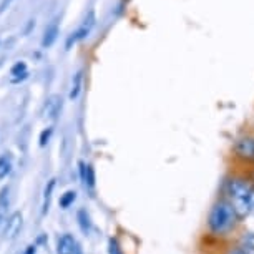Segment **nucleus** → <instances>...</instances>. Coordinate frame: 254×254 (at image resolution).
<instances>
[{
	"instance_id": "f257e3e1",
	"label": "nucleus",
	"mask_w": 254,
	"mask_h": 254,
	"mask_svg": "<svg viewBox=\"0 0 254 254\" xmlns=\"http://www.w3.org/2000/svg\"><path fill=\"white\" fill-rule=\"evenodd\" d=\"M226 194L239 219L248 218L254 213V185L251 181L231 178L226 183Z\"/></svg>"
},
{
	"instance_id": "f03ea898",
	"label": "nucleus",
	"mask_w": 254,
	"mask_h": 254,
	"mask_svg": "<svg viewBox=\"0 0 254 254\" xmlns=\"http://www.w3.org/2000/svg\"><path fill=\"white\" fill-rule=\"evenodd\" d=\"M238 214L228 199H219L213 204L208 216V228L216 236L231 233L238 224Z\"/></svg>"
},
{
	"instance_id": "7ed1b4c3",
	"label": "nucleus",
	"mask_w": 254,
	"mask_h": 254,
	"mask_svg": "<svg viewBox=\"0 0 254 254\" xmlns=\"http://www.w3.org/2000/svg\"><path fill=\"white\" fill-rule=\"evenodd\" d=\"M95 22H97V17H95V10H90L87 13V17L83 18V22H81V25L76 28V32H73L71 35L66 38V50L71 49V44H76V42L80 40H85L90 32H92V28L95 27Z\"/></svg>"
},
{
	"instance_id": "20e7f679",
	"label": "nucleus",
	"mask_w": 254,
	"mask_h": 254,
	"mask_svg": "<svg viewBox=\"0 0 254 254\" xmlns=\"http://www.w3.org/2000/svg\"><path fill=\"white\" fill-rule=\"evenodd\" d=\"M234 151H236V155L239 158H243V160H248V161L254 160V138L246 136V138L238 140L236 145H234Z\"/></svg>"
},
{
	"instance_id": "39448f33",
	"label": "nucleus",
	"mask_w": 254,
	"mask_h": 254,
	"mask_svg": "<svg viewBox=\"0 0 254 254\" xmlns=\"http://www.w3.org/2000/svg\"><path fill=\"white\" fill-rule=\"evenodd\" d=\"M22 229V213H13L10 218H8V221L5 224V236L7 239H15L17 234L20 233Z\"/></svg>"
},
{
	"instance_id": "423d86ee",
	"label": "nucleus",
	"mask_w": 254,
	"mask_h": 254,
	"mask_svg": "<svg viewBox=\"0 0 254 254\" xmlns=\"http://www.w3.org/2000/svg\"><path fill=\"white\" fill-rule=\"evenodd\" d=\"M60 110H62V98L59 97V95H52V97L47 98L45 107H44V113H45L47 118L55 120L57 117H59Z\"/></svg>"
},
{
	"instance_id": "0eeeda50",
	"label": "nucleus",
	"mask_w": 254,
	"mask_h": 254,
	"mask_svg": "<svg viewBox=\"0 0 254 254\" xmlns=\"http://www.w3.org/2000/svg\"><path fill=\"white\" fill-rule=\"evenodd\" d=\"M59 33H60V28H59V22H52L50 25H47L45 32H44V38H42V47L44 49H49L55 44V40L59 38Z\"/></svg>"
},
{
	"instance_id": "6e6552de",
	"label": "nucleus",
	"mask_w": 254,
	"mask_h": 254,
	"mask_svg": "<svg viewBox=\"0 0 254 254\" xmlns=\"http://www.w3.org/2000/svg\"><path fill=\"white\" fill-rule=\"evenodd\" d=\"M75 246V238L71 234H64L57 243V254H73Z\"/></svg>"
},
{
	"instance_id": "1a4fd4ad",
	"label": "nucleus",
	"mask_w": 254,
	"mask_h": 254,
	"mask_svg": "<svg viewBox=\"0 0 254 254\" xmlns=\"http://www.w3.org/2000/svg\"><path fill=\"white\" fill-rule=\"evenodd\" d=\"M80 175H81V181H83L85 186L88 188H95V168L92 165H85L83 161H80Z\"/></svg>"
},
{
	"instance_id": "9d476101",
	"label": "nucleus",
	"mask_w": 254,
	"mask_h": 254,
	"mask_svg": "<svg viewBox=\"0 0 254 254\" xmlns=\"http://www.w3.org/2000/svg\"><path fill=\"white\" fill-rule=\"evenodd\" d=\"M81 83H83V71L78 70L71 78V88H70V100H76L81 92Z\"/></svg>"
},
{
	"instance_id": "9b49d317",
	"label": "nucleus",
	"mask_w": 254,
	"mask_h": 254,
	"mask_svg": "<svg viewBox=\"0 0 254 254\" xmlns=\"http://www.w3.org/2000/svg\"><path fill=\"white\" fill-rule=\"evenodd\" d=\"M76 219H78V224H80V229L83 234H88L90 229H92V221H90V216L85 209H80L76 213Z\"/></svg>"
},
{
	"instance_id": "f8f14e48",
	"label": "nucleus",
	"mask_w": 254,
	"mask_h": 254,
	"mask_svg": "<svg viewBox=\"0 0 254 254\" xmlns=\"http://www.w3.org/2000/svg\"><path fill=\"white\" fill-rule=\"evenodd\" d=\"M10 170H12V156L10 153H5V155L0 156V180L5 178L10 173Z\"/></svg>"
},
{
	"instance_id": "ddd939ff",
	"label": "nucleus",
	"mask_w": 254,
	"mask_h": 254,
	"mask_svg": "<svg viewBox=\"0 0 254 254\" xmlns=\"http://www.w3.org/2000/svg\"><path fill=\"white\" fill-rule=\"evenodd\" d=\"M54 188H55V180H52L50 183H49V186L45 188V194H44V206H42V211H44V214L49 211V208H50V199H52V193H54Z\"/></svg>"
},
{
	"instance_id": "4468645a",
	"label": "nucleus",
	"mask_w": 254,
	"mask_h": 254,
	"mask_svg": "<svg viewBox=\"0 0 254 254\" xmlns=\"http://www.w3.org/2000/svg\"><path fill=\"white\" fill-rule=\"evenodd\" d=\"M76 199V193H75V191H65V193L64 194H62V198H60V206H62V208H68V206H71V204H73V201Z\"/></svg>"
},
{
	"instance_id": "2eb2a0df",
	"label": "nucleus",
	"mask_w": 254,
	"mask_h": 254,
	"mask_svg": "<svg viewBox=\"0 0 254 254\" xmlns=\"http://www.w3.org/2000/svg\"><path fill=\"white\" fill-rule=\"evenodd\" d=\"M27 71H28L27 64L23 60H20V62H15V64H13V66L10 68V75H12V78H17V76L27 73Z\"/></svg>"
},
{
	"instance_id": "dca6fc26",
	"label": "nucleus",
	"mask_w": 254,
	"mask_h": 254,
	"mask_svg": "<svg viewBox=\"0 0 254 254\" xmlns=\"http://www.w3.org/2000/svg\"><path fill=\"white\" fill-rule=\"evenodd\" d=\"M243 246H246L251 249V251H254V233H249L243 238Z\"/></svg>"
},
{
	"instance_id": "f3484780",
	"label": "nucleus",
	"mask_w": 254,
	"mask_h": 254,
	"mask_svg": "<svg viewBox=\"0 0 254 254\" xmlns=\"http://www.w3.org/2000/svg\"><path fill=\"white\" fill-rule=\"evenodd\" d=\"M228 254H254V251H251L249 248H246V246H236V248H233L231 251H229Z\"/></svg>"
},
{
	"instance_id": "a211bd4d",
	"label": "nucleus",
	"mask_w": 254,
	"mask_h": 254,
	"mask_svg": "<svg viewBox=\"0 0 254 254\" xmlns=\"http://www.w3.org/2000/svg\"><path fill=\"white\" fill-rule=\"evenodd\" d=\"M52 128H47V130H44L42 131V135H40V146H45L47 143H49V140H50V136H52Z\"/></svg>"
},
{
	"instance_id": "6ab92c4d",
	"label": "nucleus",
	"mask_w": 254,
	"mask_h": 254,
	"mask_svg": "<svg viewBox=\"0 0 254 254\" xmlns=\"http://www.w3.org/2000/svg\"><path fill=\"white\" fill-rule=\"evenodd\" d=\"M13 2V0H2V3H0V13H3L7 10L8 7H10V3Z\"/></svg>"
},
{
	"instance_id": "aec40b11",
	"label": "nucleus",
	"mask_w": 254,
	"mask_h": 254,
	"mask_svg": "<svg viewBox=\"0 0 254 254\" xmlns=\"http://www.w3.org/2000/svg\"><path fill=\"white\" fill-rule=\"evenodd\" d=\"M0 219H2V214H0Z\"/></svg>"
}]
</instances>
